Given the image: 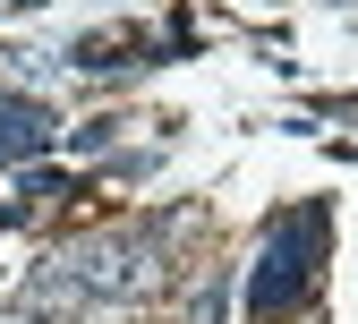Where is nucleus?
<instances>
[{
  "mask_svg": "<svg viewBox=\"0 0 358 324\" xmlns=\"http://www.w3.org/2000/svg\"><path fill=\"white\" fill-rule=\"evenodd\" d=\"M316 265H324V205H299L264 230V248L248 265V316H264V324L290 316L307 299V282H316Z\"/></svg>",
  "mask_w": 358,
  "mask_h": 324,
  "instance_id": "obj_1",
  "label": "nucleus"
},
{
  "mask_svg": "<svg viewBox=\"0 0 358 324\" xmlns=\"http://www.w3.org/2000/svg\"><path fill=\"white\" fill-rule=\"evenodd\" d=\"M43 146H52V111L0 94V162H26V154H43Z\"/></svg>",
  "mask_w": 358,
  "mask_h": 324,
  "instance_id": "obj_2",
  "label": "nucleus"
},
{
  "mask_svg": "<svg viewBox=\"0 0 358 324\" xmlns=\"http://www.w3.org/2000/svg\"><path fill=\"white\" fill-rule=\"evenodd\" d=\"M222 307H231V282H222V273H213V282L188 299V324H222Z\"/></svg>",
  "mask_w": 358,
  "mask_h": 324,
  "instance_id": "obj_3",
  "label": "nucleus"
},
{
  "mask_svg": "<svg viewBox=\"0 0 358 324\" xmlns=\"http://www.w3.org/2000/svg\"><path fill=\"white\" fill-rule=\"evenodd\" d=\"M0 324H26V316H0Z\"/></svg>",
  "mask_w": 358,
  "mask_h": 324,
  "instance_id": "obj_4",
  "label": "nucleus"
}]
</instances>
